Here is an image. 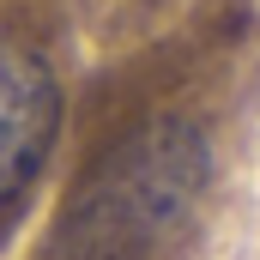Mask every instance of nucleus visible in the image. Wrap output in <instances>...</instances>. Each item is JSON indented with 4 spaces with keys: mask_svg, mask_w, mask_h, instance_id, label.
<instances>
[{
    "mask_svg": "<svg viewBox=\"0 0 260 260\" xmlns=\"http://www.w3.org/2000/svg\"><path fill=\"white\" fill-rule=\"evenodd\" d=\"M212 188V139L188 115H151L109 139L73 182L49 260H164Z\"/></svg>",
    "mask_w": 260,
    "mask_h": 260,
    "instance_id": "1",
    "label": "nucleus"
},
{
    "mask_svg": "<svg viewBox=\"0 0 260 260\" xmlns=\"http://www.w3.org/2000/svg\"><path fill=\"white\" fill-rule=\"evenodd\" d=\"M61 133V85L43 55L0 43V200L30 188Z\"/></svg>",
    "mask_w": 260,
    "mask_h": 260,
    "instance_id": "2",
    "label": "nucleus"
}]
</instances>
